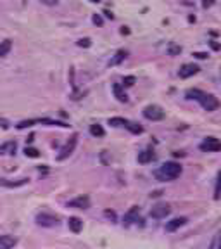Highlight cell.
I'll return each mask as SVG.
<instances>
[{"label": "cell", "mask_w": 221, "mask_h": 249, "mask_svg": "<svg viewBox=\"0 0 221 249\" xmlns=\"http://www.w3.org/2000/svg\"><path fill=\"white\" fill-rule=\"evenodd\" d=\"M181 175V164L174 163V161H169V163H164L156 171V178L161 182H171L174 178H178Z\"/></svg>", "instance_id": "6da1fadb"}, {"label": "cell", "mask_w": 221, "mask_h": 249, "mask_svg": "<svg viewBox=\"0 0 221 249\" xmlns=\"http://www.w3.org/2000/svg\"><path fill=\"white\" fill-rule=\"evenodd\" d=\"M76 144H78V133H74V135H73L69 140H67V144H66L62 149H60V152L57 154V159H59V161H64V159H67L71 154L74 152Z\"/></svg>", "instance_id": "7a4b0ae2"}, {"label": "cell", "mask_w": 221, "mask_h": 249, "mask_svg": "<svg viewBox=\"0 0 221 249\" xmlns=\"http://www.w3.org/2000/svg\"><path fill=\"white\" fill-rule=\"evenodd\" d=\"M199 102L207 112H212V111H216V109L219 107V101H218L214 95H211V94H202V97L199 99Z\"/></svg>", "instance_id": "3957f363"}, {"label": "cell", "mask_w": 221, "mask_h": 249, "mask_svg": "<svg viewBox=\"0 0 221 249\" xmlns=\"http://www.w3.org/2000/svg\"><path fill=\"white\" fill-rule=\"evenodd\" d=\"M143 116L150 121H161V119H164V111L159 106H147L143 109Z\"/></svg>", "instance_id": "277c9868"}, {"label": "cell", "mask_w": 221, "mask_h": 249, "mask_svg": "<svg viewBox=\"0 0 221 249\" xmlns=\"http://www.w3.org/2000/svg\"><path fill=\"white\" fill-rule=\"evenodd\" d=\"M200 151H204V152H218V151H221V142L216 137H207L204 142L200 144Z\"/></svg>", "instance_id": "5b68a950"}, {"label": "cell", "mask_w": 221, "mask_h": 249, "mask_svg": "<svg viewBox=\"0 0 221 249\" xmlns=\"http://www.w3.org/2000/svg\"><path fill=\"white\" fill-rule=\"evenodd\" d=\"M169 211H171L169 204H166V202H159V204H156V206L150 209V216L156 218V220H161V218H166L167 215H169Z\"/></svg>", "instance_id": "8992f818"}, {"label": "cell", "mask_w": 221, "mask_h": 249, "mask_svg": "<svg viewBox=\"0 0 221 249\" xmlns=\"http://www.w3.org/2000/svg\"><path fill=\"white\" fill-rule=\"evenodd\" d=\"M36 223L40 227H55V225L59 223V220H57V216H54V215L40 213V215H36Z\"/></svg>", "instance_id": "52a82bcc"}, {"label": "cell", "mask_w": 221, "mask_h": 249, "mask_svg": "<svg viewBox=\"0 0 221 249\" xmlns=\"http://www.w3.org/2000/svg\"><path fill=\"white\" fill-rule=\"evenodd\" d=\"M67 208H80V209H88L90 208V199L86 196H81V197H76L73 201L67 202Z\"/></svg>", "instance_id": "ba28073f"}, {"label": "cell", "mask_w": 221, "mask_h": 249, "mask_svg": "<svg viewBox=\"0 0 221 249\" xmlns=\"http://www.w3.org/2000/svg\"><path fill=\"white\" fill-rule=\"evenodd\" d=\"M199 73V66L197 64H185L183 68L180 69V78H190V76H194V74Z\"/></svg>", "instance_id": "9c48e42d"}, {"label": "cell", "mask_w": 221, "mask_h": 249, "mask_svg": "<svg viewBox=\"0 0 221 249\" xmlns=\"http://www.w3.org/2000/svg\"><path fill=\"white\" fill-rule=\"evenodd\" d=\"M188 222L185 216H180V218H173L171 222H167L166 223V230L167 232H174V230H178L180 227H183L185 223Z\"/></svg>", "instance_id": "30bf717a"}, {"label": "cell", "mask_w": 221, "mask_h": 249, "mask_svg": "<svg viewBox=\"0 0 221 249\" xmlns=\"http://www.w3.org/2000/svg\"><path fill=\"white\" fill-rule=\"evenodd\" d=\"M28 178H19V180H0V187H7V189H16V187H22L28 183Z\"/></svg>", "instance_id": "8fae6325"}, {"label": "cell", "mask_w": 221, "mask_h": 249, "mask_svg": "<svg viewBox=\"0 0 221 249\" xmlns=\"http://www.w3.org/2000/svg\"><path fill=\"white\" fill-rule=\"evenodd\" d=\"M17 244V239L12 235H0V249H12Z\"/></svg>", "instance_id": "7c38bea8"}, {"label": "cell", "mask_w": 221, "mask_h": 249, "mask_svg": "<svg viewBox=\"0 0 221 249\" xmlns=\"http://www.w3.org/2000/svg\"><path fill=\"white\" fill-rule=\"evenodd\" d=\"M138 213H140V208L138 206H131L129 208V211L124 215V225H129V223L136 222V218H138Z\"/></svg>", "instance_id": "4fadbf2b"}, {"label": "cell", "mask_w": 221, "mask_h": 249, "mask_svg": "<svg viewBox=\"0 0 221 249\" xmlns=\"http://www.w3.org/2000/svg\"><path fill=\"white\" fill-rule=\"evenodd\" d=\"M67 225H69V230L74 233H80L81 230H83V222H81L78 216H71L69 222H67Z\"/></svg>", "instance_id": "5bb4252c"}, {"label": "cell", "mask_w": 221, "mask_h": 249, "mask_svg": "<svg viewBox=\"0 0 221 249\" xmlns=\"http://www.w3.org/2000/svg\"><path fill=\"white\" fill-rule=\"evenodd\" d=\"M16 149H17V144L14 140H9V142L0 145V154H16Z\"/></svg>", "instance_id": "9a60e30c"}, {"label": "cell", "mask_w": 221, "mask_h": 249, "mask_svg": "<svg viewBox=\"0 0 221 249\" xmlns=\"http://www.w3.org/2000/svg\"><path fill=\"white\" fill-rule=\"evenodd\" d=\"M112 90H114V95H116V99H118L119 102H128V95L123 92V85L114 83V85H112Z\"/></svg>", "instance_id": "2e32d148"}, {"label": "cell", "mask_w": 221, "mask_h": 249, "mask_svg": "<svg viewBox=\"0 0 221 249\" xmlns=\"http://www.w3.org/2000/svg\"><path fill=\"white\" fill-rule=\"evenodd\" d=\"M152 159H154V152H152V151H142V152L138 154V163L140 164L150 163Z\"/></svg>", "instance_id": "e0dca14e"}, {"label": "cell", "mask_w": 221, "mask_h": 249, "mask_svg": "<svg viewBox=\"0 0 221 249\" xmlns=\"http://www.w3.org/2000/svg\"><path fill=\"white\" fill-rule=\"evenodd\" d=\"M38 123H42V125H49V126H62V128H67L69 125L64 121H57V119H47V118H43V119H36Z\"/></svg>", "instance_id": "ac0fdd59"}, {"label": "cell", "mask_w": 221, "mask_h": 249, "mask_svg": "<svg viewBox=\"0 0 221 249\" xmlns=\"http://www.w3.org/2000/svg\"><path fill=\"white\" fill-rule=\"evenodd\" d=\"M126 55H128V54H126V50H118V52H116V55L109 61V66H116V64L123 62L124 59H126Z\"/></svg>", "instance_id": "d6986e66"}, {"label": "cell", "mask_w": 221, "mask_h": 249, "mask_svg": "<svg viewBox=\"0 0 221 249\" xmlns=\"http://www.w3.org/2000/svg\"><path fill=\"white\" fill-rule=\"evenodd\" d=\"M12 48V42L7 38V40H4V42H0V57H5L7 54L11 52Z\"/></svg>", "instance_id": "ffe728a7"}, {"label": "cell", "mask_w": 221, "mask_h": 249, "mask_svg": "<svg viewBox=\"0 0 221 249\" xmlns=\"http://www.w3.org/2000/svg\"><path fill=\"white\" fill-rule=\"evenodd\" d=\"M90 133H92L93 137H104L105 135V132H104V128L100 125H92L90 126Z\"/></svg>", "instance_id": "44dd1931"}, {"label": "cell", "mask_w": 221, "mask_h": 249, "mask_svg": "<svg viewBox=\"0 0 221 249\" xmlns=\"http://www.w3.org/2000/svg\"><path fill=\"white\" fill-rule=\"evenodd\" d=\"M126 128H128V130H129L131 133H135V135H138V133L143 132V128H142L140 125H136V123H131V121L126 123Z\"/></svg>", "instance_id": "7402d4cb"}, {"label": "cell", "mask_w": 221, "mask_h": 249, "mask_svg": "<svg viewBox=\"0 0 221 249\" xmlns=\"http://www.w3.org/2000/svg\"><path fill=\"white\" fill-rule=\"evenodd\" d=\"M167 54H169L171 57H176V55H180V54H181V47H180V45L171 43V45L167 47Z\"/></svg>", "instance_id": "603a6c76"}, {"label": "cell", "mask_w": 221, "mask_h": 249, "mask_svg": "<svg viewBox=\"0 0 221 249\" xmlns=\"http://www.w3.org/2000/svg\"><path fill=\"white\" fill-rule=\"evenodd\" d=\"M126 123H128V119H124V118H111L109 119V125H112V126H126Z\"/></svg>", "instance_id": "cb8c5ba5"}, {"label": "cell", "mask_w": 221, "mask_h": 249, "mask_svg": "<svg viewBox=\"0 0 221 249\" xmlns=\"http://www.w3.org/2000/svg\"><path fill=\"white\" fill-rule=\"evenodd\" d=\"M209 249H221V230L214 235V239H212V242H211Z\"/></svg>", "instance_id": "d4e9b609"}, {"label": "cell", "mask_w": 221, "mask_h": 249, "mask_svg": "<svg viewBox=\"0 0 221 249\" xmlns=\"http://www.w3.org/2000/svg\"><path fill=\"white\" fill-rule=\"evenodd\" d=\"M35 123H38L36 119H24V121H19V123L16 125V126L19 128V130H22V128H29V126H33Z\"/></svg>", "instance_id": "484cf974"}, {"label": "cell", "mask_w": 221, "mask_h": 249, "mask_svg": "<svg viewBox=\"0 0 221 249\" xmlns=\"http://www.w3.org/2000/svg\"><path fill=\"white\" fill-rule=\"evenodd\" d=\"M24 154H26V158H38L40 156V151L35 147H26L24 149Z\"/></svg>", "instance_id": "4316f807"}, {"label": "cell", "mask_w": 221, "mask_h": 249, "mask_svg": "<svg viewBox=\"0 0 221 249\" xmlns=\"http://www.w3.org/2000/svg\"><path fill=\"white\" fill-rule=\"evenodd\" d=\"M202 94H204V92H200V90H188L187 92V99H195V101H199L200 97H202Z\"/></svg>", "instance_id": "83f0119b"}, {"label": "cell", "mask_w": 221, "mask_h": 249, "mask_svg": "<svg viewBox=\"0 0 221 249\" xmlns=\"http://www.w3.org/2000/svg\"><path fill=\"white\" fill-rule=\"evenodd\" d=\"M135 81H136L135 76H124L123 78V87H133L135 85Z\"/></svg>", "instance_id": "f1b7e54d"}, {"label": "cell", "mask_w": 221, "mask_h": 249, "mask_svg": "<svg viewBox=\"0 0 221 249\" xmlns=\"http://www.w3.org/2000/svg\"><path fill=\"white\" fill-rule=\"evenodd\" d=\"M219 197H221V173H219V178H218L216 190H214V199H219Z\"/></svg>", "instance_id": "f546056e"}, {"label": "cell", "mask_w": 221, "mask_h": 249, "mask_svg": "<svg viewBox=\"0 0 221 249\" xmlns=\"http://www.w3.org/2000/svg\"><path fill=\"white\" fill-rule=\"evenodd\" d=\"M78 45H80V47L88 48L90 45H92V40H90V38H80V40H78Z\"/></svg>", "instance_id": "4dcf8cb0"}, {"label": "cell", "mask_w": 221, "mask_h": 249, "mask_svg": "<svg viewBox=\"0 0 221 249\" xmlns=\"http://www.w3.org/2000/svg\"><path fill=\"white\" fill-rule=\"evenodd\" d=\"M92 21L95 23V24H97V26H102V23H104V21H102V17L98 16V14H95V16L92 17Z\"/></svg>", "instance_id": "1f68e13d"}, {"label": "cell", "mask_w": 221, "mask_h": 249, "mask_svg": "<svg viewBox=\"0 0 221 249\" xmlns=\"http://www.w3.org/2000/svg\"><path fill=\"white\" fill-rule=\"evenodd\" d=\"M42 4H45V5H57L59 4V0H42Z\"/></svg>", "instance_id": "d6a6232c"}, {"label": "cell", "mask_w": 221, "mask_h": 249, "mask_svg": "<svg viewBox=\"0 0 221 249\" xmlns=\"http://www.w3.org/2000/svg\"><path fill=\"white\" fill-rule=\"evenodd\" d=\"M194 55L197 59H207V57H209V54H207V52H195Z\"/></svg>", "instance_id": "836d02e7"}, {"label": "cell", "mask_w": 221, "mask_h": 249, "mask_svg": "<svg viewBox=\"0 0 221 249\" xmlns=\"http://www.w3.org/2000/svg\"><path fill=\"white\" fill-rule=\"evenodd\" d=\"M209 45H211L212 50H219V48H221V45H219V43H216V42H209Z\"/></svg>", "instance_id": "e575fe53"}, {"label": "cell", "mask_w": 221, "mask_h": 249, "mask_svg": "<svg viewBox=\"0 0 221 249\" xmlns=\"http://www.w3.org/2000/svg\"><path fill=\"white\" fill-rule=\"evenodd\" d=\"M0 126L4 128V130H7V128H9V123H7L4 118H0Z\"/></svg>", "instance_id": "d590c367"}, {"label": "cell", "mask_w": 221, "mask_h": 249, "mask_svg": "<svg viewBox=\"0 0 221 249\" xmlns=\"http://www.w3.org/2000/svg\"><path fill=\"white\" fill-rule=\"evenodd\" d=\"M105 216H109L111 220H116V213H114V211H109V209H107V211H105Z\"/></svg>", "instance_id": "8d00e7d4"}, {"label": "cell", "mask_w": 221, "mask_h": 249, "mask_svg": "<svg viewBox=\"0 0 221 249\" xmlns=\"http://www.w3.org/2000/svg\"><path fill=\"white\" fill-rule=\"evenodd\" d=\"M119 31H121V35H129V28L123 26V28H121V30H119Z\"/></svg>", "instance_id": "74e56055"}, {"label": "cell", "mask_w": 221, "mask_h": 249, "mask_svg": "<svg viewBox=\"0 0 221 249\" xmlns=\"http://www.w3.org/2000/svg\"><path fill=\"white\" fill-rule=\"evenodd\" d=\"M104 14H105V17H109V19H114L112 12H109V11H104Z\"/></svg>", "instance_id": "f35d334b"}, {"label": "cell", "mask_w": 221, "mask_h": 249, "mask_svg": "<svg viewBox=\"0 0 221 249\" xmlns=\"http://www.w3.org/2000/svg\"><path fill=\"white\" fill-rule=\"evenodd\" d=\"M33 138H35V137H33V135H29V137L26 138V142H28V144H31V142H33Z\"/></svg>", "instance_id": "ab89813d"}, {"label": "cell", "mask_w": 221, "mask_h": 249, "mask_svg": "<svg viewBox=\"0 0 221 249\" xmlns=\"http://www.w3.org/2000/svg\"><path fill=\"white\" fill-rule=\"evenodd\" d=\"M90 2H93V4H97V2H98V0H90Z\"/></svg>", "instance_id": "60d3db41"}, {"label": "cell", "mask_w": 221, "mask_h": 249, "mask_svg": "<svg viewBox=\"0 0 221 249\" xmlns=\"http://www.w3.org/2000/svg\"><path fill=\"white\" fill-rule=\"evenodd\" d=\"M22 2H26V0H22Z\"/></svg>", "instance_id": "b9f144b4"}]
</instances>
